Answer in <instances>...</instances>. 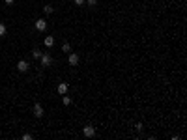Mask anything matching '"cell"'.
Segmentation results:
<instances>
[{"instance_id": "52a82bcc", "label": "cell", "mask_w": 187, "mask_h": 140, "mask_svg": "<svg viewBox=\"0 0 187 140\" xmlns=\"http://www.w3.org/2000/svg\"><path fill=\"white\" fill-rule=\"evenodd\" d=\"M67 88H69V86H67L66 82H62V84H58L56 92H58V94H60V95H64V94H67Z\"/></svg>"}, {"instance_id": "e0dca14e", "label": "cell", "mask_w": 187, "mask_h": 140, "mask_svg": "<svg viewBox=\"0 0 187 140\" xmlns=\"http://www.w3.org/2000/svg\"><path fill=\"white\" fill-rule=\"evenodd\" d=\"M135 129H137V131H142V123H135Z\"/></svg>"}, {"instance_id": "9c48e42d", "label": "cell", "mask_w": 187, "mask_h": 140, "mask_svg": "<svg viewBox=\"0 0 187 140\" xmlns=\"http://www.w3.org/2000/svg\"><path fill=\"white\" fill-rule=\"evenodd\" d=\"M45 45L47 47H53L54 45V38H53V36H47V38H45Z\"/></svg>"}, {"instance_id": "3957f363", "label": "cell", "mask_w": 187, "mask_h": 140, "mask_svg": "<svg viewBox=\"0 0 187 140\" xmlns=\"http://www.w3.org/2000/svg\"><path fill=\"white\" fill-rule=\"evenodd\" d=\"M39 60H41V66H43V67H49L51 64H53V56H51L49 53L41 54V58H39Z\"/></svg>"}, {"instance_id": "7a4b0ae2", "label": "cell", "mask_w": 187, "mask_h": 140, "mask_svg": "<svg viewBox=\"0 0 187 140\" xmlns=\"http://www.w3.org/2000/svg\"><path fill=\"white\" fill-rule=\"evenodd\" d=\"M82 135H84L86 138L95 137V127H94V125H84V129H82Z\"/></svg>"}, {"instance_id": "277c9868", "label": "cell", "mask_w": 187, "mask_h": 140, "mask_svg": "<svg viewBox=\"0 0 187 140\" xmlns=\"http://www.w3.org/2000/svg\"><path fill=\"white\" fill-rule=\"evenodd\" d=\"M28 62H25V60H19V62H17V69L19 71H21V73H26V71H28Z\"/></svg>"}, {"instance_id": "5bb4252c", "label": "cell", "mask_w": 187, "mask_h": 140, "mask_svg": "<svg viewBox=\"0 0 187 140\" xmlns=\"http://www.w3.org/2000/svg\"><path fill=\"white\" fill-rule=\"evenodd\" d=\"M86 6H88V8H95V6H97V0H86Z\"/></svg>"}, {"instance_id": "8992f818", "label": "cell", "mask_w": 187, "mask_h": 140, "mask_svg": "<svg viewBox=\"0 0 187 140\" xmlns=\"http://www.w3.org/2000/svg\"><path fill=\"white\" fill-rule=\"evenodd\" d=\"M36 30H39V32L47 30V21H43V19H39V21H36Z\"/></svg>"}, {"instance_id": "ac0fdd59", "label": "cell", "mask_w": 187, "mask_h": 140, "mask_svg": "<svg viewBox=\"0 0 187 140\" xmlns=\"http://www.w3.org/2000/svg\"><path fill=\"white\" fill-rule=\"evenodd\" d=\"M4 2H6V4H13L15 0H4Z\"/></svg>"}, {"instance_id": "4fadbf2b", "label": "cell", "mask_w": 187, "mask_h": 140, "mask_svg": "<svg viewBox=\"0 0 187 140\" xmlns=\"http://www.w3.org/2000/svg\"><path fill=\"white\" fill-rule=\"evenodd\" d=\"M62 51H64V53H71V45H69V43H64V45H62Z\"/></svg>"}, {"instance_id": "5b68a950", "label": "cell", "mask_w": 187, "mask_h": 140, "mask_svg": "<svg viewBox=\"0 0 187 140\" xmlns=\"http://www.w3.org/2000/svg\"><path fill=\"white\" fill-rule=\"evenodd\" d=\"M32 110H34V116H36V118H41V116L45 114V112H43V107L39 105V103H36V105H34V109H32Z\"/></svg>"}, {"instance_id": "30bf717a", "label": "cell", "mask_w": 187, "mask_h": 140, "mask_svg": "<svg viewBox=\"0 0 187 140\" xmlns=\"http://www.w3.org/2000/svg\"><path fill=\"white\" fill-rule=\"evenodd\" d=\"M41 54H43V53H41L39 49H32V56H34L36 60H39V58H41Z\"/></svg>"}, {"instance_id": "2e32d148", "label": "cell", "mask_w": 187, "mask_h": 140, "mask_svg": "<svg viewBox=\"0 0 187 140\" xmlns=\"http://www.w3.org/2000/svg\"><path fill=\"white\" fill-rule=\"evenodd\" d=\"M23 140H32V135L30 133H25V135H23Z\"/></svg>"}, {"instance_id": "7c38bea8", "label": "cell", "mask_w": 187, "mask_h": 140, "mask_svg": "<svg viewBox=\"0 0 187 140\" xmlns=\"http://www.w3.org/2000/svg\"><path fill=\"white\" fill-rule=\"evenodd\" d=\"M62 103H64V105H71V97H69V95H66V94H64V99H62Z\"/></svg>"}, {"instance_id": "9a60e30c", "label": "cell", "mask_w": 187, "mask_h": 140, "mask_svg": "<svg viewBox=\"0 0 187 140\" xmlns=\"http://www.w3.org/2000/svg\"><path fill=\"white\" fill-rule=\"evenodd\" d=\"M73 2H75V6H84L86 0H73Z\"/></svg>"}, {"instance_id": "ba28073f", "label": "cell", "mask_w": 187, "mask_h": 140, "mask_svg": "<svg viewBox=\"0 0 187 140\" xmlns=\"http://www.w3.org/2000/svg\"><path fill=\"white\" fill-rule=\"evenodd\" d=\"M43 11H45V15H51L54 11V8L51 6V4H47V6H43Z\"/></svg>"}, {"instance_id": "6da1fadb", "label": "cell", "mask_w": 187, "mask_h": 140, "mask_svg": "<svg viewBox=\"0 0 187 140\" xmlns=\"http://www.w3.org/2000/svg\"><path fill=\"white\" fill-rule=\"evenodd\" d=\"M79 62H81V58H79V54H75V53H67V64L69 66H79Z\"/></svg>"}, {"instance_id": "8fae6325", "label": "cell", "mask_w": 187, "mask_h": 140, "mask_svg": "<svg viewBox=\"0 0 187 140\" xmlns=\"http://www.w3.org/2000/svg\"><path fill=\"white\" fill-rule=\"evenodd\" d=\"M6 32H8L6 25H2V23H0V38H4V36H6Z\"/></svg>"}]
</instances>
